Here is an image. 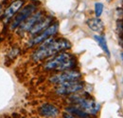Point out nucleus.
Returning a JSON list of instances; mask_svg holds the SVG:
<instances>
[{
	"mask_svg": "<svg viewBox=\"0 0 123 118\" xmlns=\"http://www.w3.org/2000/svg\"><path fill=\"white\" fill-rule=\"evenodd\" d=\"M76 65L75 57L68 52H61L54 58L46 62L44 66L46 71H68Z\"/></svg>",
	"mask_w": 123,
	"mask_h": 118,
	"instance_id": "obj_2",
	"label": "nucleus"
},
{
	"mask_svg": "<svg viewBox=\"0 0 123 118\" xmlns=\"http://www.w3.org/2000/svg\"><path fill=\"white\" fill-rule=\"evenodd\" d=\"M52 17L51 16H44L42 17L32 28L31 29V30L29 31L32 36H35L37 34H39L40 32H42L44 30H46L51 23H52Z\"/></svg>",
	"mask_w": 123,
	"mask_h": 118,
	"instance_id": "obj_10",
	"label": "nucleus"
},
{
	"mask_svg": "<svg viewBox=\"0 0 123 118\" xmlns=\"http://www.w3.org/2000/svg\"><path fill=\"white\" fill-rule=\"evenodd\" d=\"M103 4L102 3H96L95 4V15L97 17H99L100 15H102L103 12Z\"/></svg>",
	"mask_w": 123,
	"mask_h": 118,
	"instance_id": "obj_15",
	"label": "nucleus"
},
{
	"mask_svg": "<svg viewBox=\"0 0 123 118\" xmlns=\"http://www.w3.org/2000/svg\"><path fill=\"white\" fill-rule=\"evenodd\" d=\"M122 58H123V53H122Z\"/></svg>",
	"mask_w": 123,
	"mask_h": 118,
	"instance_id": "obj_17",
	"label": "nucleus"
},
{
	"mask_svg": "<svg viewBox=\"0 0 123 118\" xmlns=\"http://www.w3.org/2000/svg\"><path fill=\"white\" fill-rule=\"evenodd\" d=\"M94 39L98 42V44L99 45V47L102 49V51L107 54L108 56H110V51H109V48H108L107 43H106L105 36H103V35H95Z\"/></svg>",
	"mask_w": 123,
	"mask_h": 118,
	"instance_id": "obj_14",
	"label": "nucleus"
},
{
	"mask_svg": "<svg viewBox=\"0 0 123 118\" xmlns=\"http://www.w3.org/2000/svg\"><path fill=\"white\" fill-rule=\"evenodd\" d=\"M42 17H44V13H43V12L39 11V12H36L35 14L33 13L30 17H28V18L19 26L18 31H19V32H27V31H30L31 28H32Z\"/></svg>",
	"mask_w": 123,
	"mask_h": 118,
	"instance_id": "obj_8",
	"label": "nucleus"
},
{
	"mask_svg": "<svg viewBox=\"0 0 123 118\" xmlns=\"http://www.w3.org/2000/svg\"><path fill=\"white\" fill-rule=\"evenodd\" d=\"M24 4H25V0H14L13 2H12L3 14L4 22L5 23L10 22V20L18 13V11L21 10V8L24 6Z\"/></svg>",
	"mask_w": 123,
	"mask_h": 118,
	"instance_id": "obj_9",
	"label": "nucleus"
},
{
	"mask_svg": "<svg viewBox=\"0 0 123 118\" xmlns=\"http://www.w3.org/2000/svg\"><path fill=\"white\" fill-rule=\"evenodd\" d=\"M65 112H69L72 115L78 116V117H88V116H90V114H88L86 111L81 110L80 107H74V106L67 107L65 109Z\"/></svg>",
	"mask_w": 123,
	"mask_h": 118,
	"instance_id": "obj_13",
	"label": "nucleus"
},
{
	"mask_svg": "<svg viewBox=\"0 0 123 118\" xmlns=\"http://www.w3.org/2000/svg\"><path fill=\"white\" fill-rule=\"evenodd\" d=\"M39 113L46 117H56L60 113V110L54 105L49 103L42 104L39 108Z\"/></svg>",
	"mask_w": 123,
	"mask_h": 118,
	"instance_id": "obj_11",
	"label": "nucleus"
},
{
	"mask_svg": "<svg viewBox=\"0 0 123 118\" xmlns=\"http://www.w3.org/2000/svg\"><path fill=\"white\" fill-rule=\"evenodd\" d=\"M36 11V6L33 4H30L28 6H26L25 8H23L18 14H16L12 19V21L11 22L10 28L11 30H15L17 29L28 17H30L34 12Z\"/></svg>",
	"mask_w": 123,
	"mask_h": 118,
	"instance_id": "obj_5",
	"label": "nucleus"
},
{
	"mask_svg": "<svg viewBox=\"0 0 123 118\" xmlns=\"http://www.w3.org/2000/svg\"><path fill=\"white\" fill-rule=\"evenodd\" d=\"M58 27H59L58 22H55L53 24H50L46 30H44L42 32H40L39 34L35 35L31 39V41L29 42V47H33V46H36V45L38 44H41L46 39L51 37L52 35H54L58 31Z\"/></svg>",
	"mask_w": 123,
	"mask_h": 118,
	"instance_id": "obj_6",
	"label": "nucleus"
},
{
	"mask_svg": "<svg viewBox=\"0 0 123 118\" xmlns=\"http://www.w3.org/2000/svg\"><path fill=\"white\" fill-rule=\"evenodd\" d=\"M71 48V44L68 40L64 38H52L49 37L42 42L37 51H35L31 56L33 61L38 62L44 59L50 57L61 51Z\"/></svg>",
	"mask_w": 123,
	"mask_h": 118,
	"instance_id": "obj_1",
	"label": "nucleus"
},
{
	"mask_svg": "<svg viewBox=\"0 0 123 118\" xmlns=\"http://www.w3.org/2000/svg\"><path fill=\"white\" fill-rule=\"evenodd\" d=\"M86 23H87L88 27L92 30L93 31H96V32H101L103 30V29H104L103 22L98 17L88 19Z\"/></svg>",
	"mask_w": 123,
	"mask_h": 118,
	"instance_id": "obj_12",
	"label": "nucleus"
},
{
	"mask_svg": "<svg viewBox=\"0 0 123 118\" xmlns=\"http://www.w3.org/2000/svg\"><path fill=\"white\" fill-rule=\"evenodd\" d=\"M82 88H83V83L80 80H74V81H68L59 84V86L55 89V92L59 95H69V94L77 93Z\"/></svg>",
	"mask_w": 123,
	"mask_h": 118,
	"instance_id": "obj_4",
	"label": "nucleus"
},
{
	"mask_svg": "<svg viewBox=\"0 0 123 118\" xmlns=\"http://www.w3.org/2000/svg\"><path fill=\"white\" fill-rule=\"evenodd\" d=\"M70 100L73 103L77 104L81 110L86 111L88 114H97L99 110V105L90 98H86L80 95H71Z\"/></svg>",
	"mask_w": 123,
	"mask_h": 118,
	"instance_id": "obj_3",
	"label": "nucleus"
},
{
	"mask_svg": "<svg viewBox=\"0 0 123 118\" xmlns=\"http://www.w3.org/2000/svg\"><path fill=\"white\" fill-rule=\"evenodd\" d=\"M81 77V74L76 71H64L62 74H55L49 78V82L52 84H62L68 81H74V80H80Z\"/></svg>",
	"mask_w": 123,
	"mask_h": 118,
	"instance_id": "obj_7",
	"label": "nucleus"
},
{
	"mask_svg": "<svg viewBox=\"0 0 123 118\" xmlns=\"http://www.w3.org/2000/svg\"><path fill=\"white\" fill-rule=\"evenodd\" d=\"M2 15V13H1V5H0V15Z\"/></svg>",
	"mask_w": 123,
	"mask_h": 118,
	"instance_id": "obj_16",
	"label": "nucleus"
}]
</instances>
